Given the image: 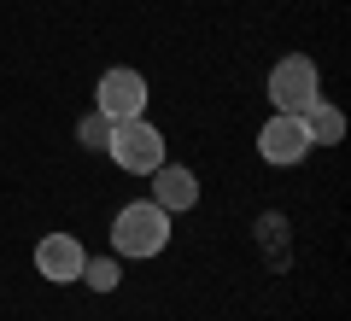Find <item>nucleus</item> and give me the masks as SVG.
Returning a JSON list of instances; mask_svg holds the SVG:
<instances>
[{"mask_svg":"<svg viewBox=\"0 0 351 321\" xmlns=\"http://www.w3.org/2000/svg\"><path fill=\"white\" fill-rule=\"evenodd\" d=\"M117 281H123V257H88L82 263V286L88 292H117Z\"/></svg>","mask_w":351,"mask_h":321,"instance_id":"nucleus-9","label":"nucleus"},{"mask_svg":"<svg viewBox=\"0 0 351 321\" xmlns=\"http://www.w3.org/2000/svg\"><path fill=\"white\" fill-rule=\"evenodd\" d=\"M170 246V216H164L152 198H135L112 216V257H129V263H147Z\"/></svg>","mask_w":351,"mask_h":321,"instance_id":"nucleus-1","label":"nucleus"},{"mask_svg":"<svg viewBox=\"0 0 351 321\" xmlns=\"http://www.w3.org/2000/svg\"><path fill=\"white\" fill-rule=\"evenodd\" d=\"M316 99H322V70H316V59L287 53V59L269 64V105H276L281 117H304Z\"/></svg>","mask_w":351,"mask_h":321,"instance_id":"nucleus-2","label":"nucleus"},{"mask_svg":"<svg viewBox=\"0 0 351 321\" xmlns=\"http://www.w3.org/2000/svg\"><path fill=\"white\" fill-rule=\"evenodd\" d=\"M304 135H311V146H339L346 140V112L328 105V99H316L311 112H304Z\"/></svg>","mask_w":351,"mask_h":321,"instance_id":"nucleus-8","label":"nucleus"},{"mask_svg":"<svg viewBox=\"0 0 351 321\" xmlns=\"http://www.w3.org/2000/svg\"><path fill=\"white\" fill-rule=\"evenodd\" d=\"M76 140H82V152H106V140H112V123H106L100 112H88L82 123H76Z\"/></svg>","mask_w":351,"mask_h":321,"instance_id":"nucleus-10","label":"nucleus"},{"mask_svg":"<svg viewBox=\"0 0 351 321\" xmlns=\"http://www.w3.org/2000/svg\"><path fill=\"white\" fill-rule=\"evenodd\" d=\"M82 263H88V251H82L76 234H41L36 240V274H41V281L76 286V281H82Z\"/></svg>","mask_w":351,"mask_h":321,"instance_id":"nucleus-6","label":"nucleus"},{"mask_svg":"<svg viewBox=\"0 0 351 321\" xmlns=\"http://www.w3.org/2000/svg\"><path fill=\"white\" fill-rule=\"evenodd\" d=\"M147 76L129 70V64H112V70L100 76V88H94V112L106 117V123H129V117H147Z\"/></svg>","mask_w":351,"mask_h":321,"instance_id":"nucleus-4","label":"nucleus"},{"mask_svg":"<svg viewBox=\"0 0 351 321\" xmlns=\"http://www.w3.org/2000/svg\"><path fill=\"white\" fill-rule=\"evenodd\" d=\"M152 205H158L164 216L193 210L199 205V175H193L188 164H158V170H152Z\"/></svg>","mask_w":351,"mask_h":321,"instance_id":"nucleus-7","label":"nucleus"},{"mask_svg":"<svg viewBox=\"0 0 351 321\" xmlns=\"http://www.w3.org/2000/svg\"><path fill=\"white\" fill-rule=\"evenodd\" d=\"M258 158L276 164V170H293V164L311 158V135H304V117H269V123L258 129Z\"/></svg>","mask_w":351,"mask_h":321,"instance_id":"nucleus-5","label":"nucleus"},{"mask_svg":"<svg viewBox=\"0 0 351 321\" xmlns=\"http://www.w3.org/2000/svg\"><path fill=\"white\" fill-rule=\"evenodd\" d=\"M106 158L123 175H152L164 164V135L147 123V117H129V123H112V140H106Z\"/></svg>","mask_w":351,"mask_h":321,"instance_id":"nucleus-3","label":"nucleus"}]
</instances>
